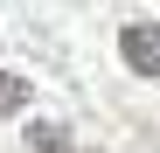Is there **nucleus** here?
Returning a JSON list of instances; mask_svg holds the SVG:
<instances>
[{
	"label": "nucleus",
	"mask_w": 160,
	"mask_h": 153,
	"mask_svg": "<svg viewBox=\"0 0 160 153\" xmlns=\"http://www.w3.org/2000/svg\"><path fill=\"white\" fill-rule=\"evenodd\" d=\"M28 139H35L42 153H63V146H70V139H63V125H28Z\"/></svg>",
	"instance_id": "obj_3"
},
{
	"label": "nucleus",
	"mask_w": 160,
	"mask_h": 153,
	"mask_svg": "<svg viewBox=\"0 0 160 153\" xmlns=\"http://www.w3.org/2000/svg\"><path fill=\"white\" fill-rule=\"evenodd\" d=\"M21 105H28V76H14V70H0V118H14Z\"/></svg>",
	"instance_id": "obj_2"
},
{
	"label": "nucleus",
	"mask_w": 160,
	"mask_h": 153,
	"mask_svg": "<svg viewBox=\"0 0 160 153\" xmlns=\"http://www.w3.org/2000/svg\"><path fill=\"white\" fill-rule=\"evenodd\" d=\"M118 56L132 63V76H160V21H132L118 35Z\"/></svg>",
	"instance_id": "obj_1"
}]
</instances>
